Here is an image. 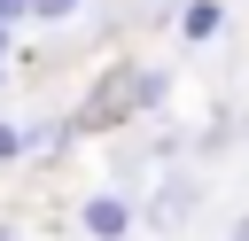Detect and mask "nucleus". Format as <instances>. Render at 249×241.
Masks as SVG:
<instances>
[{"instance_id": "f257e3e1", "label": "nucleus", "mask_w": 249, "mask_h": 241, "mask_svg": "<svg viewBox=\"0 0 249 241\" xmlns=\"http://www.w3.org/2000/svg\"><path fill=\"white\" fill-rule=\"evenodd\" d=\"M124 225H132V210H124L117 194H93V202H86V233H93V241H117Z\"/></svg>"}, {"instance_id": "f03ea898", "label": "nucleus", "mask_w": 249, "mask_h": 241, "mask_svg": "<svg viewBox=\"0 0 249 241\" xmlns=\"http://www.w3.org/2000/svg\"><path fill=\"white\" fill-rule=\"evenodd\" d=\"M179 210H195V187H187V179H171V187H163V202H156V218H163V225H171V218H179Z\"/></svg>"}, {"instance_id": "7ed1b4c3", "label": "nucleus", "mask_w": 249, "mask_h": 241, "mask_svg": "<svg viewBox=\"0 0 249 241\" xmlns=\"http://www.w3.org/2000/svg\"><path fill=\"white\" fill-rule=\"evenodd\" d=\"M210 31H218V8L195 0V8H187V39H210Z\"/></svg>"}, {"instance_id": "20e7f679", "label": "nucleus", "mask_w": 249, "mask_h": 241, "mask_svg": "<svg viewBox=\"0 0 249 241\" xmlns=\"http://www.w3.org/2000/svg\"><path fill=\"white\" fill-rule=\"evenodd\" d=\"M70 8H78V0H31V16H47V23H62Z\"/></svg>"}, {"instance_id": "39448f33", "label": "nucleus", "mask_w": 249, "mask_h": 241, "mask_svg": "<svg viewBox=\"0 0 249 241\" xmlns=\"http://www.w3.org/2000/svg\"><path fill=\"white\" fill-rule=\"evenodd\" d=\"M16 148H23V132H16L8 117H0V155H16Z\"/></svg>"}, {"instance_id": "423d86ee", "label": "nucleus", "mask_w": 249, "mask_h": 241, "mask_svg": "<svg viewBox=\"0 0 249 241\" xmlns=\"http://www.w3.org/2000/svg\"><path fill=\"white\" fill-rule=\"evenodd\" d=\"M16 16H31V0H0V23H16Z\"/></svg>"}, {"instance_id": "0eeeda50", "label": "nucleus", "mask_w": 249, "mask_h": 241, "mask_svg": "<svg viewBox=\"0 0 249 241\" xmlns=\"http://www.w3.org/2000/svg\"><path fill=\"white\" fill-rule=\"evenodd\" d=\"M226 241H249V218H233V233H226Z\"/></svg>"}, {"instance_id": "6e6552de", "label": "nucleus", "mask_w": 249, "mask_h": 241, "mask_svg": "<svg viewBox=\"0 0 249 241\" xmlns=\"http://www.w3.org/2000/svg\"><path fill=\"white\" fill-rule=\"evenodd\" d=\"M0 62H8V23H0Z\"/></svg>"}, {"instance_id": "1a4fd4ad", "label": "nucleus", "mask_w": 249, "mask_h": 241, "mask_svg": "<svg viewBox=\"0 0 249 241\" xmlns=\"http://www.w3.org/2000/svg\"><path fill=\"white\" fill-rule=\"evenodd\" d=\"M0 241H8V225H0Z\"/></svg>"}]
</instances>
